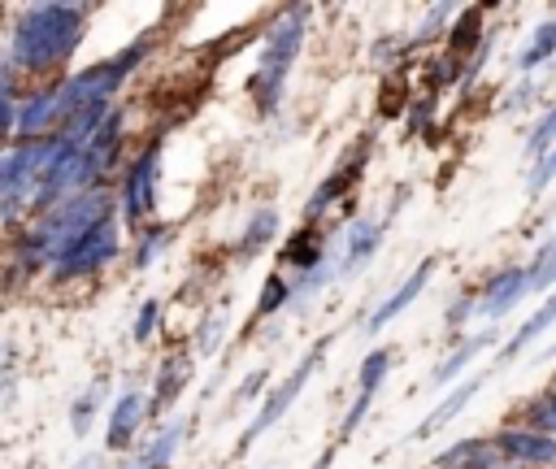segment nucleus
<instances>
[{
  "label": "nucleus",
  "mask_w": 556,
  "mask_h": 469,
  "mask_svg": "<svg viewBox=\"0 0 556 469\" xmlns=\"http://www.w3.org/2000/svg\"><path fill=\"white\" fill-rule=\"evenodd\" d=\"M278 308H291V274H282V269H274V274L261 282V295H256V308H252L248 326H256V321L274 317Z\"/></svg>",
  "instance_id": "b1692460"
},
{
  "label": "nucleus",
  "mask_w": 556,
  "mask_h": 469,
  "mask_svg": "<svg viewBox=\"0 0 556 469\" xmlns=\"http://www.w3.org/2000/svg\"><path fill=\"white\" fill-rule=\"evenodd\" d=\"M182 434H187V421H165L139 452H126V460L117 465V469H169L174 465V456H178V443H182Z\"/></svg>",
  "instance_id": "dca6fc26"
},
{
  "label": "nucleus",
  "mask_w": 556,
  "mask_h": 469,
  "mask_svg": "<svg viewBox=\"0 0 556 469\" xmlns=\"http://www.w3.org/2000/svg\"><path fill=\"white\" fill-rule=\"evenodd\" d=\"M74 469H104V465H100V456H78Z\"/></svg>",
  "instance_id": "ea45409f"
},
{
  "label": "nucleus",
  "mask_w": 556,
  "mask_h": 469,
  "mask_svg": "<svg viewBox=\"0 0 556 469\" xmlns=\"http://www.w3.org/2000/svg\"><path fill=\"white\" fill-rule=\"evenodd\" d=\"M156 182H161V139L143 143V148L126 161V169H122V178H117V191H113L117 217H122V226H126L130 234L156 217Z\"/></svg>",
  "instance_id": "20e7f679"
},
{
  "label": "nucleus",
  "mask_w": 556,
  "mask_h": 469,
  "mask_svg": "<svg viewBox=\"0 0 556 469\" xmlns=\"http://www.w3.org/2000/svg\"><path fill=\"white\" fill-rule=\"evenodd\" d=\"M326 347H330V334H326V339H317V343H313V347H308V352L295 360V369H291V373H287V378H282V382H278V386H274V391H269V395L256 404V413L248 417L243 434L235 439V456H248V447H252V443H256L265 430H274V426L287 417V408L300 400V391L308 386L313 369L321 365V352H326Z\"/></svg>",
  "instance_id": "39448f33"
},
{
  "label": "nucleus",
  "mask_w": 556,
  "mask_h": 469,
  "mask_svg": "<svg viewBox=\"0 0 556 469\" xmlns=\"http://www.w3.org/2000/svg\"><path fill=\"white\" fill-rule=\"evenodd\" d=\"M148 421V395L139 386H126L113 404H109V421H104V452L126 456L139 439V426Z\"/></svg>",
  "instance_id": "9d476101"
},
{
  "label": "nucleus",
  "mask_w": 556,
  "mask_h": 469,
  "mask_svg": "<svg viewBox=\"0 0 556 469\" xmlns=\"http://www.w3.org/2000/svg\"><path fill=\"white\" fill-rule=\"evenodd\" d=\"M369 148H374V135H365V139H356L352 143V152L313 187V195L304 200V221L308 226H317L334 204H343V195L361 182V174H365V161H369Z\"/></svg>",
  "instance_id": "0eeeda50"
},
{
  "label": "nucleus",
  "mask_w": 556,
  "mask_h": 469,
  "mask_svg": "<svg viewBox=\"0 0 556 469\" xmlns=\"http://www.w3.org/2000/svg\"><path fill=\"white\" fill-rule=\"evenodd\" d=\"M556 287V234L539 243V252L526 265V295L530 291H552Z\"/></svg>",
  "instance_id": "bb28decb"
},
{
  "label": "nucleus",
  "mask_w": 556,
  "mask_h": 469,
  "mask_svg": "<svg viewBox=\"0 0 556 469\" xmlns=\"http://www.w3.org/2000/svg\"><path fill=\"white\" fill-rule=\"evenodd\" d=\"M443 321H447L452 330H456V326H465V321H473V295H460V300L447 308V317H443Z\"/></svg>",
  "instance_id": "f704fd0d"
},
{
  "label": "nucleus",
  "mask_w": 556,
  "mask_h": 469,
  "mask_svg": "<svg viewBox=\"0 0 556 469\" xmlns=\"http://www.w3.org/2000/svg\"><path fill=\"white\" fill-rule=\"evenodd\" d=\"M13 117H17V100L0 104V135H13Z\"/></svg>",
  "instance_id": "4c0bfd02"
},
{
  "label": "nucleus",
  "mask_w": 556,
  "mask_h": 469,
  "mask_svg": "<svg viewBox=\"0 0 556 469\" xmlns=\"http://www.w3.org/2000/svg\"><path fill=\"white\" fill-rule=\"evenodd\" d=\"M9 360H13V352L0 343V395L13 391V365H9Z\"/></svg>",
  "instance_id": "c9c22d12"
},
{
  "label": "nucleus",
  "mask_w": 556,
  "mask_h": 469,
  "mask_svg": "<svg viewBox=\"0 0 556 469\" xmlns=\"http://www.w3.org/2000/svg\"><path fill=\"white\" fill-rule=\"evenodd\" d=\"M117 252H122V226H117V217H109V221L91 226L87 234H78L61 256H52L48 274H52V282H83V278L104 274L117 261Z\"/></svg>",
  "instance_id": "423d86ee"
},
{
  "label": "nucleus",
  "mask_w": 556,
  "mask_h": 469,
  "mask_svg": "<svg viewBox=\"0 0 556 469\" xmlns=\"http://www.w3.org/2000/svg\"><path fill=\"white\" fill-rule=\"evenodd\" d=\"M326 256H330L326 230L304 221V226H300V230H295V234L282 243V256H278V261H282V274H287V269H295V278H300V274H308L313 265H321Z\"/></svg>",
  "instance_id": "a211bd4d"
},
{
  "label": "nucleus",
  "mask_w": 556,
  "mask_h": 469,
  "mask_svg": "<svg viewBox=\"0 0 556 469\" xmlns=\"http://www.w3.org/2000/svg\"><path fill=\"white\" fill-rule=\"evenodd\" d=\"M265 382H269V369H252V373L239 382V391H235V400H230V404H235V408H243L248 400H256V395L265 391Z\"/></svg>",
  "instance_id": "72a5a7b5"
},
{
  "label": "nucleus",
  "mask_w": 556,
  "mask_h": 469,
  "mask_svg": "<svg viewBox=\"0 0 556 469\" xmlns=\"http://www.w3.org/2000/svg\"><path fill=\"white\" fill-rule=\"evenodd\" d=\"M391 360H395L391 347H369L365 360H361V369H356V395H378V386L391 373Z\"/></svg>",
  "instance_id": "a878e982"
},
{
  "label": "nucleus",
  "mask_w": 556,
  "mask_h": 469,
  "mask_svg": "<svg viewBox=\"0 0 556 469\" xmlns=\"http://www.w3.org/2000/svg\"><path fill=\"white\" fill-rule=\"evenodd\" d=\"M161 300L152 295V300H143L139 304V313H135V326H130V334H135V343H148L152 334H156V326H161Z\"/></svg>",
  "instance_id": "c756f323"
},
{
  "label": "nucleus",
  "mask_w": 556,
  "mask_h": 469,
  "mask_svg": "<svg viewBox=\"0 0 556 469\" xmlns=\"http://www.w3.org/2000/svg\"><path fill=\"white\" fill-rule=\"evenodd\" d=\"M304 30H308V4H295V9H282L269 30H265V43H261V56H256V69L248 78V96L256 104L261 117H274L287 100V78H291V65L300 56V43H304Z\"/></svg>",
  "instance_id": "f03ea898"
},
{
  "label": "nucleus",
  "mask_w": 556,
  "mask_h": 469,
  "mask_svg": "<svg viewBox=\"0 0 556 469\" xmlns=\"http://www.w3.org/2000/svg\"><path fill=\"white\" fill-rule=\"evenodd\" d=\"M482 17H486V4H469V9H460L456 22L443 30V35H447L443 56H447L452 65H460V74H465V65L482 52V43H486V26H482Z\"/></svg>",
  "instance_id": "ddd939ff"
},
{
  "label": "nucleus",
  "mask_w": 556,
  "mask_h": 469,
  "mask_svg": "<svg viewBox=\"0 0 556 469\" xmlns=\"http://www.w3.org/2000/svg\"><path fill=\"white\" fill-rule=\"evenodd\" d=\"M430 469H517V465H508V460L495 452L491 439H456L452 447H443V452L434 456Z\"/></svg>",
  "instance_id": "f3484780"
},
{
  "label": "nucleus",
  "mask_w": 556,
  "mask_h": 469,
  "mask_svg": "<svg viewBox=\"0 0 556 469\" xmlns=\"http://www.w3.org/2000/svg\"><path fill=\"white\" fill-rule=\"evenodd\" d=\"M169 239H174V226H169V221H148V226H139V230H135V248H130V265H135V269H152L156 256H165Z\"/></svg>",
  "instance_id": "4be33fe9"
},
{
  "label": "nucleus",
  "mask_w": 556,
  "mask_h": 469,
  "mask_svg": "<svg viewBox=\"0 0 556 469\" xmlns=\"http://www.w3.org/2000/svg\"><path fill=\"white\" fill-rule=\"evenodd\" d=\"M552 56H556V17H547V22H539V26L530 30L526 48L517 52V69H521V74H534V69L547 65Z\"/></svg>",
  "instance_id": "5701e85b"
},
{
  "label": "nucleus",
  "mask_w": 556,
  "mask_h": 469,
  "mask_svg": "<svg viewBox=\"0 0 556 469\" xmlns=\"http://www.w3.org/2000/svg\"><path fill=\"white\" fill-rule=\"evenodd\" d=\"M552 143H556V100L547 104V113H543V117H539V126L530 130V139H526V156H530V161H539Z\"/></svg>",
  "instance_id": "c85d7f7f"
},
{
  "label": "nucleus",
  "mask_w": 556,
  "mask_h": 469,
  "mask_svg": "<svg viewBox=\"0 0 556 469\" xmlns=\"http://www.w3.org/2000/svg\"><path fill=\"white\" fill-rule=\"evenodd\" d=\"M91 9L70 0L22 4L9 22V69L30 78H61V65L83 48Z\"/></svg>",
  "instance_id": "f257e3e1"
},
{
  "label": "nucleus",
  "mask_w": 556,
  "mask_h": 469,
  "mask_svg": "<svg viewBox=\"0 0 556 469\" xmlns=\"http://www.w3.org/2000/svg\"><path fill=\"white\" fill-rule=\"evenodd\" d=\"M552 178H556V143H552V148L534 161V169L526 174V191H530V195H543V191L552 187Z\"/></svg>",
  "instance_id": "7c9ffc66"
},
{
  "label": "nucleus",
  "mask_w": 556,
  "mask_h": 469,
  "mask_svg": "<svg viewBox=\"0 0 556 469\" xmlns=\"http://www.w3.org/2000/svg\"><path fill=\"white\" fill-rule=\"evenodd\" d=\"M56 148L61 135H43V139H13L0 152V230H13L22 226V217H30L35 187L52 165Z\"/></svg>",
  "instance_id": "7ed1b4c3"
},
{
  "label": "nucleus",
  "mask_w": 556,
  "mask_h": 469,
  "mask_svg": "<svg viewBox=\"0 0 556 469\" xmlns=\"http://www.w3.org/2000/svg\"><path fill=\"white\" fill-rule=\"evenodd\" d=\"M369 404H374V395H352V404H348V413H343V421H339V439H352V434L361 430Z\"/></svg>",
  "instance_id": "2f4dec72"
},
{
  "label": "nucleus",
  "mask_w": 556,
  "mask_h": 469,
  "mask_svg": "<svg viewBox=\"0 0 556 469\" xmlns=\"http://www.w3.org/2000/svg\"><path fill=\"white\" fill-rule=\"evenodd\" d=\"M222 330H226V317H222V313H208V317L200 321V330H195V343H200V352H217V343H222Z\"/></svg>",
  "instance_id": "473e14b6"
},
{
  "label": "nucleus",
  "mask_w": 556,
  "mask_h": 469,
  "mask_svg": "<svg viewBox=\"0 0 556 469\" xmlns=\"http://www.w3.org/2000/svg\"><path fill=\"white\" fill-rule=\"evenodd\" d=\"M478 391H482V373H469L465 382H452V386L443 391V400H439V404H434V408H430V413L417 421V430H413V434H417V439L439 434L443 426H452V421H456V417L469 408V400H473Z\"/></svg>",
  "instance_id": "2eb2a0df"
},
{
  "label": "nucleus",
  "mask_w": 556,
  "mask_h": 469,
  "mask_svg": "<svg viewBox=\"0 0 556 469\" xmlns=\"http://www.w3.org/2000/svg\"><path fill=\"white\" fill-rule=\"evenodd\" d=\"M191 378H195V356L187 347H174L156 365V382H152V395H148V417H165V408L178 404V395L191 386Z\"/></svg>",
  "instance_id": "f8f14e48"
},
{
  "label": "nucleus",
  "mask_w": 556,
  "mask_h": 469,
  "mask_svg": "<svg viewBox=\"0 0 556 469\" xmlns=\"http://www.w3.org/2000/svg\"><path fill=\"white\" fill-rule=\"evenodd\" d=\"M434 269H439V256H426V261H421V265H417V269H413V274H408V278H404V282H400V287H395V291H391V295H387L369 317H365V334L387 330V326H391V321H395V317H400V313H404V308L426 291V282H430V274H434Z\"/></svg>",
  "instance_id": "4468645a"
},
{
  "label": "nucleus",
  "mask_w": 556,
  "mask_h": 469,
  "mask_svg": "<svg viewBox=\"0 0 556 469\" xmlns=\"http://www.w3.org/2000/svg\"><path fill=\"white\" fill-rule=\"evenodd\" d=\"M334 452H339V447L330 443V447H326V452H321V456L313 460V469H330V465H334Z\"/></svg>",
  "instance_id": "58836bf2"
},
{
  "label": "nucleus",
  "mask_w": 556,
  "mask_h": 469,
  "mask_svg": "<svg viewBox=\"0 0 556 469\" xmlns=\"http://www.w3.org/2000/svg\"><path fill=\"white\" fill-rule=\"evenodd\" d=\"M4 100H17V74L9 65H0V104Z\"/></svg>",
  "instance_id": "e433bc0d"
},
{
  "label": "nucleus",
  "mask_w": 556,
  "mask_h": 469,
  "mask_svg": "<svg viewBox=\"0 0 556 469\" xmlns=\"http://www.w3.org/2000/svg\"><path fill=\"white\" fill-rule=\"evenodd\" d=\"M491 443L517 469H556V439L552 434H539V430H530L521 421L517 426H500L491 434Z\"/></svg>",
  "instance_id": "6e6552de"
},
{
  "label": "nucleus",
  "mask_w": 556,
  "mask_h": 469,
  "mask_svg": "<svg viewBox=\"0 0 556 469\" xmlns=\"http://www.w3.org/2000/svg\"><path fill=\"white\" fill-rule=\"evenodd\" d=\"M104 391H109V378H91V386L70 404V430H74V439H87V430L96 426L100 404H104Z\"/></svg>",
  "instance_id": "393cba45"
},
{
  "label": "nucleus",
  "mask_w": 556,
  "mask_h": 469,
  "mask_svg": "<svg viewBox=\"0 0 556 469\" xmlns=\"http://www.w3.org/2000/svg\"><path fill=\"white\" fill-rule=\"evenodd\" d=\"M382 234H387V217L356 213V217L343 226V234H339V261H334L339 278H352L361 265H369L374 252L382 248Z\"/></svg>",
  "instance_id": "1a4fd4ad"
},
{
  "label": "nucleus",
  "mask_w": 556,
  "mask_h": 469,
  "mask_svg": "<svg viewBox=\"0 0 556 469\" xmlns=\"http://www.w3.org/2000/svg\"><path fill=\"white\" fill-rule=\"evenodd\" d=\"M521 426H530V430L556 439V386H543L539 395H530V400L521 404Z\"/></svg>",
  "instance_id": "cd10ccee"
},
{
  "label": "nucleus",
  "mask_w": 556,
  "mask_h": 469,
  "mask_svg": "<svg viewBox=\"0 0 556 469\" xmlns=\"http://www.w3.org/2000/svg\"><path fill=\"white\" fill-rule=\"evenodd\" d=\"M521 295H526V265H504V269H495V274L482 282V291L473 295V317L500 321L504 313L517 308Z\"/></svg>",
  "instance_id": "9b49d317"
},
{
  "label": "nucleus",
  "mask_w": 556,
  "mask_h": 469,
  "mask_svg": "<svg viewBox=\"0 0 556 469\" xmlns=\"http://www.w3.org/2000/svg\"><path fill=\"white\" fill-rule=\"evenodd\" d=\"M552 326H556V287H552V291H547V300H543V304H539V308H534V313L513 330V339L500 347V360L508 365V360L526 356V352H530V347H534Z\"/></svg>",
  "instance_id": "aec40b11"
},
{
  "label": "nucleus",
  "mask_w": 556,
  "mask_h": 469,
  "mask_svg": "<svg viewBox=\"0 0 556 469\" xmlns=\"http://www.w3.org/2000/svg\"><path fill=\"white\" fill-rule=\"evenodd\" d=\"M491 343H495V330H478V334L460 339V343H456V347H452V352L430 369V386H434V391H447V386H452V382H456V378H460V373H465V369H469V365H473Z\"/></svg>",
  "instance_id": "6ab92c4d"
},
{
  "label": "nucleus",
  "mask_w": 556,
  "mask_h": 469,
  "mask_svg": "<svg viewBox=\"0 0 556 469\" xmlns=\"http://www.w3.org/2000/svg\"><path fill=\"white\" fill-rule=\"evenodd\" d=\"M278 239V208L274 204H261L252 217H248V226L239 230V243H235V256L239 261H252L261 248H269Z\"/></svg>",
  "instance_id": "412c9836"
}]
</instances>
